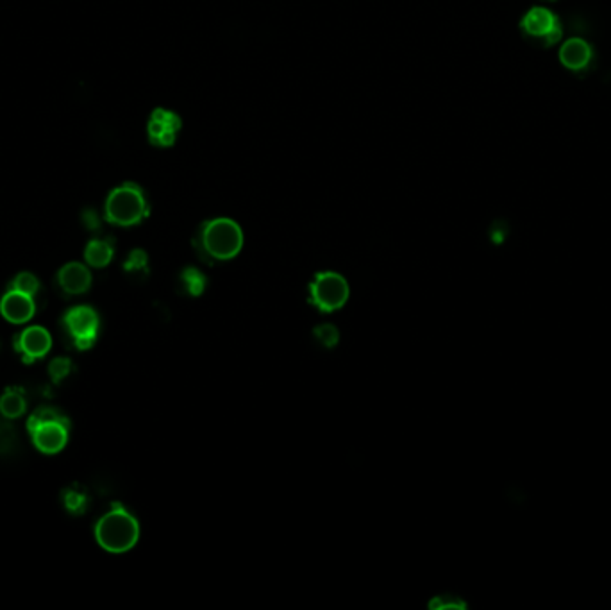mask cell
Here are the masks:
<instances>
[{
	"label": "cell",
	"mask_w": 611,
	"mask_h": 610,
	"mask_svg": "<svg viewBox=\"0 0 611 610\" xmlns=\"http://www.w3.org/2000/svg\"><path fill=\"white\" fill-rule=\"evenodd\" d=\"M97 542L109 553H125L138 542L139 526L134 517L115 505V510L106 513L95 528Z\"/></svg>",
	"instance_id": "1"
},
{
	"label": "cell",
	"mask_w": 611,
	"mask_h": 610,
	"mask_svg": "<svg viewBox=\"0 0 611 610\" xmlns=\"http://www.w3.org/2000/svg\"><path fill=\"white\" fill-rule=\"evenodd\" d=\"M199 242L209 258L229 260L241 251L244 233L240 225L231 218H213L202 225Z\"/></svg>",
	"instance_id": "2"
},
{
	"label": "cell",
	"mask_w": 611,
	"mask_h": 610,
	"mask_svg": "<svg viewBox=\"0 0 611 610\" xmlns=\"http://www.w3.org/2000/svg\"><path fill=\"white\" fill-rule=\"evenodd\" d=\"M147 213L144 192L132 183L115 188L106 201V218L116 225H134L147 217Z\"/></svg>",
	"instance_id": "3"
},
{
	"label": "cell",
	"mask_w": 611,
	"mask_h": 610,
	"mask_svg": "<svg viewBox=\"0 0 611 610\" xmlns=\"http://www.w3.org/2000/svg\"><path fill=\"white\" fill-rule=\"evenodd\" d=\"M348 285L336 273H320L310 285V301L320 311H336L347 303Z\"/></svg>",
	"instance_id": "4"
},
{
	"label": "cell",
	"mask_w": 611,
	"mask_h": 610,
	"mask_svg": "<svg viewBox=\"0 0 611 610\" xmlns=\"http://www.w3.org/2000/svg\"><path fill=\"white\" fill-rule=\"evenodd\" d=\"M66 330L74 335L79 349H89L95 344L99 331V317L89 306H75L65 315Z\"/></svg>",
	"instance_id": "5"
},
{
	"label": "cell",
	"mask_w": 611,
	"mask_h": 610,
	"mask_svg": "<svg viewBox=\"0 0 611 610\" xmlns=\"http://www.w3.org/2000/svg\"><path fill=\"white\" fill-rule=\"evenodd\" d=\"M522 29L527 36L540 38L546 45H554L561 36V27L554 13L546 8H533L522 20Z\"/></svg>",
	"instance_id": "6"
},
{
	"label": "cell",
	"mask_w": 611,
	"mask_h": 610,
	"mask_svg": "<svg viewBox=\"0 0 611 610\" xmlns=\"http://www.w3.org/2000/svg\"><path fill=\"white\" fill-rule=\"evenodd\" d=\"M181 129V120L174 111L158 108L152 113L149 122V138L158 147H170L174 145L177 132Z\"/></svg>",
	"instance_id": "7"
},
{
	"label": "cell",
	"mask_w": 611,
	"mask_h": 610,
	"mask_svg": "<svg viewBox=\"0 0 611 610\" xmlns=\"http://www.w3.org/2000/svg\"><path fill=\"white\" fill-rule=\"evenodd\" d=\"M36 447L46 455H54L65 447L68 440V426L61 423H49L34 428L31 432Z\"/></svg>",
	"instance_id": "8"
},
{
	"label": "cell",
	"mask_w": 611,
	"mask_h": 610,
	"mask_svg": "<svg viewBox=\"0 0 611 610\" xmlns=\"http://www.w3.org/2000/svg\"><path fill=\"white\" fill-rule=\"evenodd\" d=\"M16 349L25 354V361H32L34 358L45 356L52 346V338L49 331L39 326L27 328L16 340Z\"/></svg>",
	"instance_id": "9"
},
{
	"label": "cell",
	"mask_w": 611,
	"mask_h": 610,
	"mask_svg": "<svg viewBox=\"0 0 611 610\" xmlns=\"http://www.w3.org/2000/svg\"><path fill=\"white\" fill-rule=\"evenodd\" d=\"M0 311L6 319L13 324L27 323L34 313V303L31 296H25L22 292L9 290L2 301H0Z\"/></svg>",
	"instance_id": "10"
},
{
	"label": "cell",
	"mask_w": 611,
	"mask_h": 610,
	"mask_svg": "<svg viewBox=\"0 0 611 610\" xmlns=\"http://www.w3.org/2000/svg\"><path fill=\"white\" fill-rule=\"evenodd\" d=\"M59 285L68 294H82L92 285V274L81 263H68L59 270Z\"/></svg>",
	"instance_id": "11"
},
{
	"label": "cell",
	"mask_w": 611,
	"mask_h": 610,
	"mask_svg": "<svg viewBox=\"0 0 611 610\" xmlns=\"http://www.w3.org/2000/svg\"><path fill=\"white\" fill-rule=\"evenodd\" d=\"M560 59L570 70H581L592 59V47L581 38H572L561 47Z\"/></svg>",
	"instance_id": "12"
},
{
	"label": "cell",
	"mask_w": 611,
	"mask_h": 610,
	"mask_svg": "<svg viewBox=\"0 0 611 610\" xmlns=\"http://www.w3.org/2000/svg\"><path fill=\"white\" fill-rule=\"evenodd\" d=\"M84 258L92 267L102 268L111 261L113 245L109 240H92L84 251Z\"/></svg>",
	"instance_id": "13"
},
{
	"label": "cell",
	"mask_w": 611,
	"mask_h": 610,
	"mask_svg": "<svg viewBox=\"0 0 611 610\" xmlns=\"http://www.w3.org/2000/svg\"><path fill=\"white\" fill-rule=\"evenodd\" d=\"M25 399L22 396V390L18 389H9L8 392H4V396L0 397V413L9 419H15L20 417L25 412Z\"/></svg>",
	"instance_id": "14"
},
{
	"label": "cell",
	"mask_w": 611,
	"mask_h": 610,
	"mask_svg": "<svg viewBox=\"0 0 611 610\" xmlns=\"http://www.w3.org/2000/svg\"><path fill=\"white\" fill-rule=\"evenodd\" d=\"M181 287L188 296H201L206 288V278L197 268H184L181 274Z\"/></svg>",
	"instance_id": "15"
},
{
	"label": "cell",
	"mask_w": 611,
	"mask_h": 610,
	"mask_svg": "<svg viewBox=\"0 0 611 610\" xmlns=\"http://www.w3.org/2000/svg\"><path fill=\"white\" fill-rule=\"evenodd\" d=\"M49 423H61V424H65V426L70 428V421L66 419L63 413H59L56 409L43 406V409H38L31 417H29L27 430L29 432H32L34 428L42 426V424H49Z\"/></svg>",
	"instance_id": "16"
},
{
	"label": "cell",
	"mask_w": 611,
	"mask_h": 610,
	"mask_svg": "<svg viewBox=\"0 0 611 610\" xmlns=\"http://www.w3.org/2000/svg\"><path fill=\"white\" fill-rule=\"evenodd\" d=\"M38 288H39L38 280H36V276H32L31 273L18 274L11 285V290L22 292V294H25V296H31V297L34 296L36 292H38Z\"/></svg>",
	"instance_id": "17"
},
{
	"label": "cell",
	"mask_w": 611,
	"mask_h": 610,
	"mask_svg": "<svg viewBox=\"0 0 611 610\" xmlns=\"http://www.w3.org/2000/svg\"><path fill=\"white\" fill-rule=\"evenodd\" d=\"M313 333L318 342L325 347L336 346L338 338H340V333H338V330L333 326V324H322V326L315 328Z\"/></svg>",
	"instance_id": "18"
},
{
	"label": "cell",
	"mask_w": 611,
	"mask_h": 610,
	"mask_svg": "<svg viewBox=\"0 0 611 610\" xmlns=\"http://www.w3.org/2000/svg\"><path fill=\"white\" fill-rule=\"evenodd\" d=\"M147 263H149L147 254H145L144 251L136 249V251H132L131 254H129L127 261H125V270H127V273H134V274L147 273Z\"/></svg>",
	"instance_id": "19"
},
{
	"label": "cell",
	"mask_w": 611,
	"mask_h": 610,
	"mask_svg": "<svg viewBox=\"0 0 611 610\" xmlns=\"http://www.w3.org/2000/svg\"><path fill=\"white\" fill-rule=\"evenodd\" d=\"M72 371V361L68 358H56L51 363V376L54 381H61Z\"/></svg>",
	"instance_id": "20"
},
{
	"label": "cell",
	"mask_w": 611,
	"mask_h": 610,
	"mask_svg": "<svg viewBox=\"0 0 611 610\" xmlns=\"http://www.w3.org/2000/svg\"><path fill=\"white\" fill-rule=\"evenodd\" d=\"M84 506H86L84 494H75L72 492V490L66 494V509H68L70 512H81Z\"/></svg>",
	"instance_id": "21"
},
{
	"label": "cell",
	"mask_w": 611,
	"mask_h": 610,
	"mask_svg": "<svg viewBox=\"0 0 611 610\" xmlns=\"http://www.w3.org/2000/svg\"><path fill=\"white\" fill-rule=\"evenodd\" d=\"M429 606L431 609H463L465 603L458 602L453 596H451V598H447V596H438V598H434L433 602L429 603Z\"/></svg>",
	"instance_id": "22"
},
{
	"label": "cell",
	"mask_w": 611,
	"mask_h": 610,
	"mask_svg": "<svg viewBox=\"0 0 611 610\" xmlns=\"http://www.w3.org/2000/svg\"><path fill=\"white\" fill-rule=\"evenodd\" d=\"M95 215H93V211H86L84 213V222H86V225H88V228H95V225L99 224L97 220H95Z\"/></svg>",
	"instance_id": "23"
}]
</instances>
